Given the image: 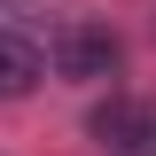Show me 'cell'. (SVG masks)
<instances>
[{
    "label": "cell",
    "mask_w": 156,
    "mask_h": 156,
    "mask_svg": "<svg viewBox=\"0 0 156 156\" xmlns=\"http://www.w3.org/2000/svg\"><path fill=\"white\" fill-rule=\"evenodd\" d=\"M39 70H47V55H39L23 31H0V94H31Z\"/></svg>",
    "instance_id": "2"
},
{
    "label": "cell",
    "mask_w": 156,
    "mask_h": 156,
    "mask_svg": "<svg viewBox=\"0 0 156 156\" xmlns=\"http://www.w3.org/2000/svg\"><path fill=\"white\" fill-rule=\"evenodd\" d=\"M55 62H62L70 78H101V70L117 62V39H109V31H86V23H70V31H62V47H55Z\"/></svg>",
    "instance_id": "1"
}]
</instances>
